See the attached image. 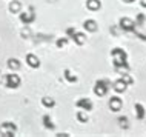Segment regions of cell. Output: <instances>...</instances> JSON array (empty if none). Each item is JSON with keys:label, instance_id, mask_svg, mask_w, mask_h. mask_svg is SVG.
Wrapping results in <instances>:
<instances>
[{"label": "cell", "instance_id": "cb8c5ba5", "mask_svg": "<svg viewBox=\"0 0 146 137\" xmlns=\"http://www.w3.org/2000/svg\"><path fill=\"white\" fill-rule=\"evenodd\" d=\"M118 123H120V128H129V122H128V119H126V117H120V119H118Z\"/></svg>", "mask_w": 146, "mask_h": 137}, {"label": "cell", "instance_id": "277c9868", "mask_svg": "<svg viewBox=\"0 0 146 137\" xmlns=\"http://www.w3.org/2000/svg\"><path fill=\"white\" fill-rule=\"evenodd\" d=\"M3 82H5V85L8 88H19L20 86V77L17 76V74H5L3 76Z\"/></svg>", "mask_w": 146, "mask_h": 137}, {"label": "cell", "instance_id": "f1b7e54d", "mask_svg": "<svg viewBox=\"0 0 146 137\" xmlns=\"http://www.w3.org/2000/svg\"><path fill=\"white\" fill-rule=\"evenodd\" d=\"M3 82V74H2V71H0V83Z\"/></svg>", "mask_w": 146, "mask_h": 137}, {"label": "cell", "instance_id": "603a6c76", "mask_svg": "<svg viewBox=\"0 0 146 137\" xmlns=\"http://www.w3.org/2000/svg\"><path fill=\"white\" fill-rule=\"evenodd\" d=\"M56 45H57V48H60V49H62V48H65V46L68 45V39H66V37H60V39L57 40V43H56Z\"/></svg>", "mask_w": 146, "mask_h": 137}, {"label": "cell", "instance_id": "8992f818", "mask_svg": "<svg viewBox=\"0 0 146 137\" xmlns=\"http://www.w3.org/2000/svg\"><path fill=\"white\" fill-rule=\"evenodd\" d=\"M34 20H35V13L33 8H29L28 13H20V22L23 25H31Z\"/></svg>", "mask_w": 146, "mask_h": 137}, {"label": "cell", "instance_id": "5b68a950", "mask_svg": "<svg viewBox=\"0 0 146 137\" xmlns=\"http://www.w3.org/2000/svg\"><path fill=\"white\" fill-rule=\"evenodd\" d=\"M15 131H17V126H15L14 123H11V122H5L2 126H0V132H2L3 136H6V137L14 136Z\"/></svg>", "mask_w": 146, "mask_h": 137}, {"label": "cell", "instance_id": "44dd1931", "mask_svg": "<svg viewBox=\"0 0 146 137\" xmlns=\"http://www.w3.org/2000/svg\"><path fill=\"white\" fill-rule=\"evenodd\" d=\"M8 66H9V69H19L20 68V62L17 59H9L8 60Z\"/></svg>", "mask_w": 146, "mask_h": 137}, {"label": "cell", "instance_id": "e0dca14e", "mask_svg": "<svg viewBox=\"0 0 146 137\" xmlns=\"http://www.w3.org/2000/svg\"><path fill=\"white\" fill-rule=\"evenodd\" d=\"M120 79L123 80L125 83L128 85V86H129V85H132V83H134V79H132V77L128 74V71H126V72H123V71H121V72H120Z\"/></svg>", "mask_w": 146, "mask_h": 137}, {"label": "cell", "instance_id": "2e32d148", "mask_svg": "<svg viewBox=\"0 0 146 137\" xmlns=\"http://www.w3.org/2000/svg\"><path fill=\"white\" fill-rule=\"evenodd\" d=\"M63 76H65V79L69 82V83H76L77 82V76L74 72H71L69 69H65V72H63Z\"/></svg>", "mask_w": 146, "mask_h": 137}, {"label": "cell", "instance_id": "83f0119b", "mask_svg": "<svg viewBox=\"0 0 146 137\" xmlns=\"http://www.w3.org/2000/svg\"><path fill=\"white\" fill-rule=\"evenodd\" d=\"M140 5L143 8H146V0H140Z\"/></svg>", "mask_w": 146, "mask_h": 137}, {"label": "cell", "instance_id": "30bf717a", "mask_svg": "<svg viewBox=\"0 0 146 137\" xmlns=\"http://www.w3.org/2000/svg\"><path fill=\"white\" fill-rule=\"evenodd\" d=\"M26 63H28L31 68H38V66H40V60H38V57L34 56V54H28V56H26Z\"/></svg>", "mask_w": 146, "mask_h": 137}, {"label": "cell", "instance_id": "7a4b0ae2", "mask_svg": "<svg viewBox=\"0 0 146 137\" xmlns=\"http://www.w3.org/2000/svg\"><path fill=\"white\" fill-rule=\"evenodd\" d=\"M111 86H112V83L109 80H97L96 86H94V94H96L97 97H103L108 94Z\"/></svg>", "mask_w": 146, "mask_h": 137}, {"label": "cell", "instance_id": "7c38bea8", "mask_svg": "<svg viewBox=\"0 0 146 137\" xmlns=\"http://www.w3.org/2000/svg\"><path fill=\"white\" fill-rule=\"evenodd\" d=\"M86 8L89 11H98L102 8V3H100V0H88L86 2Z\"/></svg>", "mask_w": 146, "mask_h": 137}, {"label": "cell", "instance_id": "5bb4252c", "mask_svg": "<svg viewBox=\"0 0 146 137\" xmlns=\"http://www.w3.org/2000/svg\"><path fill=\"white\" fill-rule=\"evenodd\" d=\"M135 117L139 120L145 119V106L141 103H135Z\"/></svg>", "mask_w": 146, "mask_h": 137}, {"label": "cell", "instance_id": "ba28073f", "mask_svg": "<svg viewBox=\"0 0 146 137\" xmlns=\"http://www.w3.org/2000/svg\"><path fill=\"white\" fill-rule=\"evenodd\" d=\"M76 106L77 108H80V109H83V111H91L92 109V102H91L89 99H78L76 102Z\"/></svg>", "mask_w": 146, "mask_h": 137}, {"label": "cell", "instance_id": "4fadbf2b", "mask_svg": "<svg viewBox=\"0 0 146 137\" xmlns=\"http://www.w3.org/2000/svg\"><path fill=\"white\" fill-rule=\"evenodd\" d=\"M20 9H22V3L19 2V0H13V2L9 3V13H20Z\"/></svg>", "mask_w": 146, "mask_h": 137}, {"label": "cell", "instance_id": "9a60e30c", "mask_svg": "<svg viewBox=\"0 0 146 137\" xmlns=\"http://www.w3.org/2000/svg\"><path fill=\"white\" fill-rule=\"evenodd\" d=\"M72 40L76 42L77 45H83L85 42H86V36H85L83 33H76V34L72 36Z\"/></svg>", "mask_w": 146, "mask_h": 137}, {"label": "cell", "instance_id": "4316f807", "mask_svg": "<svg viewBox=\"0 0 146 137\" xmlns=\"http://www.w3.org/2000/svg\"><path fill=\"white\" fill-rule=\"evenodd\" d=\"M22 36H23V37H29V36H31V31H29L28 28L23 29V31H22Z\"/></svg>", "mask_w": 146, "mask_h": 137}, {"label": "cell", "instance_id": "7402d4cb", "mask_svg": "<svg viewBox=\"0 0 146 137\" xmlns=\"http://www.w3.org/2000/svg\"><path fill=\"white\" fill-rule=\"evenodd\" d=\"M77 120H78L80 123L88 122V114H85V111H78V112H77Z\"/></svg>", "mask_w": 146, "mask_h": 137}, {"label": "cell", "instance_id": "d6986e66", "mask_svg": "<svg viewBox=\"0 0 146 137\" xmlns=\"http://www.w3.org/2000/svg\"><path fill=\"white\" fill-rule=\"evenodd\" d=\"M42 105L45 108H52L54 105H56V102H54V99H51V97H43V99H42Z\"/></svg>", "mask_w": 146, "mask_h": 137}, {"label": "cell", "instance_id": "9c48e42d", "mask_svg": "<svg viewBox=\"0 0 146 137\" xmlns=\"http://www.w3.org/2000/svg\"><path fill=\"white\" fill-rule=\"evenodd\" d=\"M111 88H112L115 92H125V91H126V88H128V85H126L121 79H118V80H115V82L112 83V86H111Z\"/></svg>", "mask_w": 146, "mask_h": 137}, {"label": "cell", "instance_id": "3957f363", "mask_svg": "<svg viewBox=\"0 0 146 137\" xmlns=\"http://www.w3.org/2000/svg\"><path fill=\"white\" fill-rule=\"evenodd\" d=\"M118 28L121 31H125V33H132V31L137 28V25H135V22L131 20L129 17H121L120 22H118Z\"/></svg>", "mask_w": 146, "mask_h": 137}, {"label": "cell", "instance_id": "ffe728a7", "mask_svg": "<svg viewBox=\"0 0 146 137\" xmlns=\"http://www.w3.org/2000/svg\"><path fill=\"white\" fill-rule=\"evenodd\" d=\"M145 20H146V15H145L143 13H139L134 22H135V25H137V26H143V25H145Z\"/></svg>", "mask_w": 146, "mask_h": 137}, {"label": "cell", "instance_id": "4dcf8cb0", "mask_svg": "<svg viewBox=\"0 0 146 137\" xmlns=\"http://www.w3.org/2000/svg\"><path fill=\"white\" fill-rule=\"evenodd\" d=\"M48 2H56V0H48Z\"/></svg>", "mask_w": 146, "mask_h": 137}, {"label": "cell", "instance_id": "6da1fadb", "mask_svg": "<svg viewBox=\"0 0 146 137\" xmlns=\"http://www.w3.org/2000/svg\"><path fill=\"white\" fill-rule=\"evenodd\" d=\"M111 56L114 59V66H115L117 71L121 72V69L123 71H129V65H128V54H126L125 49L121 48H114L111 51Z\"/></svg>", "mask_w": 146, "mask_h": 137}, {"label": "cell", "instance_id": "52a82bcc", "mask_svg": "<svg viewBox=\"0 0 146 137\" xmlns=\"http://www.w3.org/2000/svg\"><path fill=\"white\" fill-rule=\"evenodd\" d=\"M121 106H123V102H121L120 97H111L109 99V108H111V111L112 112H117V111H120Z\"/></svg>", "mask_w": 146, "mask_h": 137}, {"label": "cell", "instance_id": "d4e9b609", "mask_svg": "<svg viewBox=\"0 0 146 137\" xmlns=\"http://www.w3.org/2000/svg\"><path fill=\"white\" fill-rule=\"evenodd\" d=\"M132 33H134V34H135V36H137V37H139V39H140V40H143V42H146V34H145V33H139V31H137V28H135V29H134V31H132Z\"/></svg>", "mask_w": 146, "mask_h": 137}, {"label": "cell", "instance_id": "484cf974", "mask_svg": "<svg viewBox=\"0 0 146 137\" xmlns=\"http://www.w3.org/2000/svg\"><path fill=\"white\" fill-rule=\"evenodd\" d=\"M76 33H77V31H76V28H72V26H69V28L66 29V36L71 37V39H72V36H74Z\"/></svg>", "mask_w": 146, "mask_h": 137}, {"label": "cell", "instance_id": "f546056e", "mask_svg": "<svg viewBox=\"0 0 146 137\" xmlns=\"http://www.w3.org/2000/svg\"><path fill=\"white\" fill-rule=\"evenodd\" d=\"M123 2H126V3H132V2H135V0H123Z\"/></svg>", "mask_w": 146, "mask_h": 137}, {"label": "cell", "instance_id": "ac0fdd59", "mask_svg": "<svg viewBox=\"0 0 146 137\" xmlns=\"http://www.w3.org/2000/svg\"><path fill=\"white\" fill-rule=\"evenodd\" d=\"M43 125H45V128H48V130H54V123H52V119L49 117V114L43 116Z\"/></svg>", "mask_w": 146, "mask_h": 137}, {"label": "cell", "instance_id": "8fae6325", "mask_svg": "<svg viewBox=\"0 0 146 137\" xmlns=\"http://www.w3.org/2000/svg\"><path fill=\"white\" fill-rule=\"evenodd\" d=\"M83 28L88 31V33H96L97 31V22L96 20H92V19H89V20H85V23H83Z\"/></svg>", "mask_w": 146, "mask_h": 137}]
</instances>
